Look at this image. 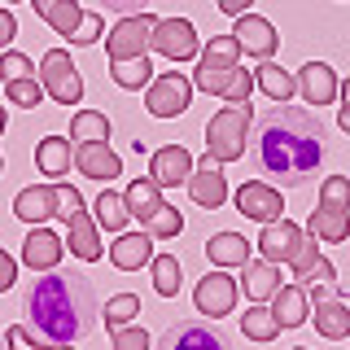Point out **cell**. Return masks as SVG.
Listing matches in <instances>:
<instances>
[{"instance_id": "cell-24", "label": "cell", "mask_w": 350, "mask_h": 350, "mask_svg": "<svg viewBox=\"0 0 350 350\" xmlns=\"http://www.w3.org/2000/svg\"><path fill=\"white\" fill-rule=\"evenodd\" d=\"M241 280H245V298L250 302H271V293L280 289V262H267V258H250L241 267Z\"/></svg>"}, {"instance_id": "cell-25", "label": "cell", "mask_w": 350, "mask_h": 350, "mask_svg": "<svg viewBox=\"0 0 350 350\" xmlns=\"http://www.w3.org/2000/svg\"><path fill=\"white\" fill-rule=\"evenodd\" d=\"M70 162H75V149H70L66 136H44L36 145V167H40V175H49V180L70 175Z\"/></svg>"}, {"instance_id": "cell-52", "label": "cell", "mask_w": 350, "mask_h": 350, "mask_svg": "<svg viewBox=\"0 0 350 350\" xmlns=\"http://www.w3.org/2000/svg\"><path fill=\"white\" fill-rule=\"evenodd\" d=\"M337 96H342V101H346V105H350V79H346V83H342V92H337Z\"/></svg>"}, {"instance_id": "cell-51", "label": "cell", "mask_w": 350, "mask_h": 350, "mask_svg": "<svg viewBox=\"0 0 350 350\" xmlns=\"http://www.w3.org/2000/svg\"><path fill=\"white\" fill-rule=\"evenodd\" d=\"M31 5H36V14L44 18V9H49V5H53V0H31Z\"/></svg>"}, {"instance_id": "cell-27", "label": "cell", "mask_w": 350, "mask_h": 350, "mask_svg": "<svg viewBox=\"0 0 350 350\" xmlns=\"http://www.w3.org/2000/svg\"><path fill=\"white\" fill-rule=\"evenodd\" d=\"M311 315H315V333L328 337V342H342V337H350V306H346V302L320 298Z\"/></svg>"}, {"instance_id": "cell-10", "label": "cell", "mask_w": 350, "mask_h": 350, "mask_svg": "<svg viewBox=\"0 0 350 350\" xmlns=\"http://www.w3.org/2000/svg\"><path fill=\"white\" fill-rule=\"evenodd\" d=\"M149 49L171 62H193L202 53V44H197V31L189 18H158V27L149 36Z\"/></svg>"}, {"instance_id": "cell-15", "label": "cell", "mask_w": 350, "mask_h": 350, "mask_svg": "<svg viewBox=\"0 0 350 350\" xmlns=\"http://www.w3.org/2000/svg\"><path fill=\"white\" fill-rule=\"evenodd\" d=\"M237 211L245 219H258V224H271V219L284 215V202H280V189H271L267 180H250L237 189Z\"/></svg>"}, {"instance_id": "cell-23", "label": "cell", "mask_w": 350, "mask_h": 350, "mask_svg": "<svg viewBox=\"0 0 350 350\" xmlns=\"http://www.w3.org/2000/svg\"><path fill=\"white\" fill-rule=\"evenodd\" d=\"M271 315L280 320V328H298L311 320V298H306V284H284L271 293Z\"/></svg>"}, {"instance_id": "cell-46", "label": "cell", "mask_w": 350, "mask_h": 350, "mask_svg": "<svg viewBox=\"0 0 350 350\" xmlns=\"http://www.w3.org/2000/svg\"><path fill=\"white\" fill-rule=\"evenodd\" d=\"M101 31H105V14H88L83 31H79V36H75L70 44H96V40H101Z\"/></svg>"}, {"instance_id": "cell-55", "label": "cell", "mask_w": 350, "mask_h": 350, "mask_svg": "<svg viewBox=\"0 0 350 350\" xmlns=\"http://www.w3.org/2000/svg\"><path fill=\"white\" fill-rule=\"evenodd\" d=\"M293 350H306V346H293Z\"/></svg>"}, {"instance_id": "cell-18", "label": "cell", "mask_w": 350, "mask_h": 350, "mask_svg": "<svg viewBox=\"0 0 350 350\" xmlns=\"http://www.w3.org/2000/svg\"><path fill=\"white\" fill-rule=\"evenodd\" d=\"M75 167H79L88 180H118L123 175V162H118V153L105 145V140H79L75 145Z\"/></svg>"}, {"instance_id": "cell-37", "label": "cell", "mask_w": 350, "mask_h": 350, "mask_svg": "<svg viewBox=\"0 0 350 350\" xmlns=\"http://www.w3.org/2000/svg\"><path fill=\"white\" fill-rule=\"evenodd\" d=\"M140 315V298L136 293H118V298L105 302V328H123Z\"/></svg>"}, {"instance_id": "cell-4", "label": "cell", "mask_w": 350, "mask_h": 350, "mask_svg": "<svg viewBox=\"0 0 350 350\" xmlns=\"http://www.w3.org/2000/svg\"><path fill=\"white\" fill-rule=\"evenodd\" d=\"M53 184H57V215L66 219V228H70V254L83 258V262H96L105 250H101V232H96L92 215L83 211V193L70 189L66 180H53Z\"/></svg>"}, {"instance_id": "cell-43", "label": "cell", "mask_w": 350, "mask_h": 350, "mask_svg": "<svg viewBox=\"0 0 350 350\" xmlns=\"http://www.w3.org/2000/svg\"><path fill=\"white\" fill-rule=\"evenodd\" d=\"M298 284H342V289H346V280H337V271H333V262H328V258H315L311 267L302 271Z\"/></svg>"}, {"instance_id": "cell-14", "label": "cell", "mask_w": 350, "mask_h": 350, "mask_svg": "<svg viewBox=\"0 0 350 350\" xmlns=\"http://www.w3.org/2000/svg\"><path fill=\"white\" fill-rule=\"evenodd\" d=\"M193 302H197V311L211 315V320L232 315V306H237V280L228 276V271H206L202 284H197V293H193Z\"/></svg>"}, {"instance_id": "cell-7", "label": "cell", "mask_w": 350, "mask_h": 350, "mask_svg": "<svg viewBox=\"0 0 350 350\" xmlns=\"http://www.w3.org/2000/svg\"><path fill=\"white\" fill-rule=\"evenodd\" d=\"M40 83H44V92H49L57 105H79V96H83L79 66L70 62V53H66V49L44 53V62H40Z\"/></svg>"}, {"instance_id": "cell-34", "label": "cell", "mask_w": 350, "mask_h": 350, "mask_svg": "<svg viewBox=\"0 0 350 350\" xmlns=\"http://www.w3.org/2000/svg\"><path fill=\"white\" fill-rule=\"evenodd\" d=\"M70 140L79 145V140H109V118L96 114V109H79V114L70 118Z\"/></svg>"}, {"instance_id": "cell-45", "label": "cell", "mask_w": 350, "mask_h": 350, "mask_svg": "<svg viewBox=\"0 0 350 350\" xmlns=\"http://www.w3.org/2000/svg\"><path fill=\"white\" fill-rule=\"evenodd\" d=\"M96 5L109 9V14H123V18H131V14H145L153 0H96Z\"/></svg>"}, {"instance_id": "cell-17", "label": "cell", "mask_w": 350, "mask_h": 350, "mask_svg": "<svg viewBox=\"0 0 350 350\" xmlns=\"http://www.w3.org/2000/svg\"><path fill=\"white\" fill-rule=\"evenodd\" d=\"M193 175V153L184 145H162L153 149L149 158V180L158 184V189H175V184H189Z\"/></svg>"}, {"instance_id": "cell-20", "label": "cell", "mask_w": 350, "mask_h": 350, "mask_svg": "<svg viewBox=\"0 0 350 350\" xmlns=\"http://www.w3.org/2000/svg\"><path fill=\"white\" fill-rule=\"evenodd\" d=\"M298 92H302V101H306V105H333V96L342 92V83H337L333 66H324V62H306L302 70H298Z\"/></svg>"}, {"instance_id": "cell-12", "label": "cell", "mask_w": 350, "mask_h": 350, "mask_svg": "<svg viewBox=\"0 0 350 350\" xmlns=\"http://www.w3.org/2000/svg\"><path fill=\"white\" fill-rule=\"evenodd\" d=\"M189 197L202 211H219L228 202V175H224V162H215L206 153L202 162H193V175H189Z\"/></svg>"}, {"instance_id": "cell-47", "label": "cell", "mask_w": 350, "mask_h": 350, "mask_svg": "<svg viewBox=\"0 0 350 350\" xmlns=\"http://www.w3.org/2000/svg\"><path fill=\"white\" fill-rule=\"evenodd\" d=\"M14 280H18V262L9 258L5 250H0V293H5V289H9V284H14Z\"/></svg>"}, {"instance_id": "cell-53", "label": "cell", "mask_w": 350, "mask_h": 350, "mask_svg": "<svg viewBox=\"0 0 350 350\" xmlns=\"http://www.w3.org/2000/svg\"><path fill=\"white\" fill-rule=\"evenodd\" d=\"M5 123H9V114H5V105H0V131H5Z\"/></svg>"}, {"instance_id": "cell-36", "label": "cell", "mask_w": 350, "mask_h": 350, "mask_svg": "<svg viewBox=\"0 0 350 350\" xmlns=\"http://www.w3.org/2000/svg\"><path fill=\"white\" fill-rule=\"evenodd\" d=\"M153 289L162 293V298H175L180 293V262H175L171 254H153Z\"/></svg>"}, {"instance_id": "cell-42", "label": "cell", "mask_w": 350, "mask_h": 350, "mask_svg": "<svg viewBox=\"0 0 350 350\" xmlns=\"http://www.w3.org/2000/svg\"><path fill=\"white\" fill-rule=\"evenodd\" d=\"M22 75H36V66L31 57H22V53H0V79H22Z\"/></svg>"}, {"instance_id": "cell-22", "label": "cell", "mask_w": 350, "mask_h": 350, "mask_svg": "<svg viewBox=\"0 0 350 350\" xmlns=\"http://www.w3.org/2000/svg\"><path fill=\"white\" fill-rule=\"evenodd\" d=\"M109 262L118 271H140L153 262V237L149 232H118V241L109 245Z\"/></svg>"}, {"instance_id": "cell-49", "label": "cell", "mask_w": 350, "mask_h": 350, "mask_svg": "<svg viewBox=\"0 0 350 350\" xmlns=\"http://www.w3.org/2000/svg\"><path fill=\"white\" fill-rule=\"evenodd\" d=\"M250 5H254V0H219V9H224L228 18H241V14H250Z\"/></svg>"}, {"instance_id": "cell-13", "label": "cell", "mask_w": 350, "mask_h": 350, "mask_svg": "<svg viewBox=\"0 0 350 350\" xmlns=\"http://www.w3.org/2000/svg\"><path fill=\"white\" fill-rule=\"evenodd\" d=\"M302 228L293 224V219H271V224H262V232H258V241L254 245L262 250V258L267 262H293V254H298V245H302Z\"/></svg>"}, {"instance_id": "cell-28", "label": "cell", "mask_w": 350, "mask_h": 350, "mask_svg": "<svg viewBox=\"0 0 350 350\" xmlns=\"http://www.w3.org/2000/svg\"><path fill=\"white\" fill-rule=\"evenodd\" d=\"M123 197H127V211H131V219H140V224H149V219L162 211V189L149 180V175H145V180H131Z\"/></svg>"}, {"instance_id": "cell-26", "label": "cell", "mask_w": 350, "mask_h": 350, "mask_svg": "<svg viewBox=\"0 0 350 350\" xmlns=\"http://www.w3.org/2000/svg\"><path fill=\"white\" fill-rule=\"evenodd\" d=\"M206 258H211L215 267H245L250 262V241L241 232H215L206 241Z\"/></svg>"}, {"instance_id": "cell-40", "label": "cell", "mask_w": 350, "mask_h": 350, "mask_svg": "<svg viewBox=\"0 0 350 350\" xmlns=\"http://www.w3.org/2000/svg\"><path fill=\"white\" fill-rule=\"evenodd\" d=\"M5 350H70V346H53V342H36L31 337V328L27 324H14L5 333Z\"/></svg>"}, {"instance_id": "cell-21", "label": "cell", "mask_w": 350, "mask_h": 350, "mask_svg": "<svg viewBox=\"0 0 350 350\" xmlns=\"http://www.w3.org/2000/svg\"><path fill=\"white\" fill-rule=\"evenodd\" d=\"M14 215L22 224H44L49 215H57V184H31L14 197Z\"/></svg>"}, {"instance_id": "cell-33", "label": "cell", "mask_w": 350, "mask_h": 350, "mask_svg": "<svg viewBox=\"0 0 350 350\" xmlns=\"http://www.w3.org/2000/svg\"><path fill=\"white\" fill-rule=\"evenodd\" d=\"M109 79L118 88H127V92H140L149 79H153V66L149 57H131V62H109Z\"/></svg>"}, {"instance_id": "cell-50", "label": "cell", "mask_w": 350, "mask_h": 350, "mask_svg": "<svg viewBox=\"0 0 350 350\" xmlns=\"http://www.w3.org/2000/svg\"><path fill=\"white\" fill-rule=\"evenodd\" d=\"M337 127H342L346 136H350V105H342V109H337Z\"/></svg>"}, {"instance_id": "cell-35", "label": "cell", "mask_w": 350, "mask_h": 350, "mask_svg": "<svg viewBox=\"0 0 350 350\" xmlns=\"http://www.w3.org/2000/svg\"><path fill=\"white\" fill-rule=\"evenodd\" d=\"M5 101H9V105H27V109H36V105L44 101V83L36 79V75L9 79V83H5Z\"/></svg>"}, {"instance_id": "cell-1", "label": "cell", "mask_w": 350, "mask_h": 350, "mask_svg": "<svg viewBox=\"0 0 350 350\" xmlns=\"http://www.w3.org/2000/svg\"><path fill=\"white\" fill-rule=\"evenodd\" d=\"M250 167L267 184L280 189H302L315 180L324 162V123L315 109L271 101L250 123Z\"/></svg>"}, {"instance_id": "cell-6", "label": "cell", "mask_w": 350, "mask_h": 350, "mask_svg": "<svg viewBox=\"0 0 350 350\" xmlns=\"http://www.w3.org/2000/svg\"><path fill=\"white\" fill-rule=\"evenodd\" d=\"M241 66V44L237 36H215L206 44L202 53H197V70H193V88H202V92H224L228 79L237 75Z\"/></svg>"}, {"instance_id": "cell-44", "label": "cell", "mask_w": 350, "mask_h": 350, "mask_svg": "<svg viewBox=\"0 0 350 350\" xmlns=\"http://www.w3.org/2000/svg\"><path fill=\"white\" fill-rule=\"evenodd\" d=\"M315 258H320V245H315V232H306L302 245H298V254H293V262H289V267H293V280H302V271L311 267Z\"/></svg>"}, {"instance_id": "cell-2", "label": "cell", "mask_w": 350, "mask_h": 350, "mask_svg": "<svg viewBox=\"0 0 350 350\" xmlns=\"http://www.w3.org/2000/svg\"><path fill=\"white\" fill-rule=\"evenodd\" d=\"M22 315H27V328L40 337V342L70 346V342H83V337L96 328L101 306H96V293H92V280L88 276L53 267L27 289Z\"/></svg>"}, {"instance_id": "cell-38", "label": "cell", "mask_w": 350, "mask_h": 350, "mask_svg": "<svg viewBox=\"0 0 350 350\" xmlns=\"http://www.w3.org/2000/svg\"><path fill=\"white\" fill-rule=\"evenodd\" d=\"M145 232H149L153 241H158V237H180V232H184V215L175 211V206L162 202V211H158V215H153L149 224H145Z\"/></svg>"}, {"instance_id": "cell-11", "label": "cell", "mask_w": 350, "mask_h": 350, "mask_svg": "<svg viewBox=\"0 0 350 350\" xmlns=\"http://www.w3.org/2000/svg\"><path fill=\"white\" fill-rule=\"evenodd\" d=\"M153 350H232L228 337L206 320H180L153 342Z\"/></svg>"}, {"instance_id": "cell-32", "label": "cell", "mask_w": 350, "mask_h": 350, "mask_svg": "<svg viewBox=\"0 0 350 350\" xmlns=\"http://www.w3.org/2000/svg\"><path fill=\"white\" fill-rule=\"evenodd\" d=\"M92 211H96V224H101L105 228V232H123V228H127V219H131V211H127V197L123 193H101V197H96V206H92Z\"/></svg>"}, {"instance_id": "cell-30", "label": "cell", "mask_w": 350, "mask_h": 350, "mask_svg": "<svg viewBox=\"0 0 350 350\" xmlns=\"http://www.w3.org/2000/svg\"><path fill=\"white\" fill-rule=\"evenodd\" d=\"M254 88H262L271 101H289V96L298 92V79H293L289 70H280V66L267 57V62H262L258 70H254Z\"/></svg>"}, {"instance_id": "cell-19", "label": "cell", "mask_w": 350, "mask_h": 350, "mask_svg": "<svg viewBox=\"0 0 350 350\" xmlns=\"http://www.w3.org/2000/svg\"><path fill=\"white\" fill-rule=\"evenodd\" d=\"M62 254H66V245L57 241V232H49V228L31 224L27 241H22V262H27L31 271H53V267L62 262Z\"/></svg>"}, {"instance_id": "cell-54", "label": "cell", "mask_w": 350, "mask_h": 350, "mask_svg": "<svg viewBox=\"0 0 350 350\" xmlns=\"http://www.w3.org/2000/svg\"><path fill=\"white\" fill-rule=\"evenodd\" d=\"M0 171H5V158H0Z\"/></svg>"}, {"instance_id": "cell-8", "label": "cell", "mask_w": 350, "mask_h": 350, "mask_svg": "<svg viewBox=\"0 0 350 350\" xmlns=\"http://www.w3.org/2000/svg\"><path fill=\"white\" fill-rule=\"evenodd\" d=\"M158 27V18L149 14H131V18H118V27L105 36V57L109 62H131V57H145L149 49V36Z\"/></svg>"}, {"instance_id": "cell-3", "label": "cell", "mask_w": 350, "mask_h": 350, "mask_svg": "<svg viewBox=\"0 0 350 350\" xmlns=\"http://www.w3.org/2000/svg\"><path fill=\"white\" fill-rule=\"evenodd\" d=\"M315 241L324 245H342L350 237V180L346 175H328L320 184V211H311V228Z\"/></svg>"}, {"instance_id": "cell-29", "label": "cell", "mask_w": 350, "mask_h": 350, "mask_svg": "<svg viewBox=\"0 0 350 350\" xmlns=\"http://www.w3.org/2000/svg\"><path fill=\"white\" fill-rule=\"evenodd\" d=\"M44 22H49L53 31H57L62 40H75L83 31V22H88V14L79 5H75V0H53L49 9H44Z\"/></svg>"}, {"instance_id": "cell-41", "label": "cell", "mask_w": 350, "mask_h": 350, "mask_svg": "<svg viewBox=\"0 0 350 350\" xmlns=\"http://www.w3.org/2000/svg\"><path fill=\"white\" fill-rule=\"evenodd\" d=\"M250 92H254V75H250V70H241V66H237V75L228 79V88H224L219 96H224L228 105H245V101H250Z\"/></svg>"}, {"instance_id": "cell-16", "label": "cell", "mask_w": 350, "mask_h": 350, "mask_svg": "<svg viewBox=\"0 0 350 350\" xmlns=\"http://www.w3.org/2000/svg\"><path fill=\"white\" fill-rule=\"evenodd\" d=\"M232 36H237V44H241V53H250V57H258V62H267L271 53L280 49L276 27H271L267 18H258V14H241L237 27H232Z\"/></svg>"}, {"instance_id": "cell-39", "label": "cell", "mask_w": 350, "mask_h": 350, "mask_svg": "<svg viewBox=\"0 0 350 350\" xmlns=\"http://www.w3.org/2000/svg\"><path fill=\"white\" fill-rule=\"evenodd\" d=\"M109 346L114 350H153V342H149V333L145 328H109Z\"/></svg>"}, {"instance_id": "cell-9", "label": "cell", "mask_w": 350, "mask_h": 350, "mask_svg": "<svg viewBox=\"0 0 350 350\" xmlns=\"http://www.w3.org/2000/svg\"><path fill=\"white\" fill-rule=\"evenodd\" d=\"M193 101V79H184L180 70H167L158 79H149V92H145V105L153 118H175L184 114Z\"/></svg>"}, {"instance_id": "cell-31", "label": "cell", "mask_w": 350, "mask_h": 350, "mask_svg": "<svg viewBox=\"0 0 350 350\" xmlns=\"http://www.w3.org/2000/svg\"><path fill=\"white\" fill-rule=\"evenodd\" d=\"M241 333H245L250 342H276V337H280V320L271 315V306L254 302V306H245V315H241Z\"/></svg>"}, {"instance_id": "cell-5", "label": "cell", "mask_w": 350, "mask_h": 350, "mask_svg": "<svg viewBox=\"0 0 350 350\" xmlns=\"http://www.w3.org/2000/svg\"><path fill=\"white\" fill-rule=\"evenodd\" d=\"M254 123V109L245 105H224L219 114L206 123V153L215 162H237L245 158V131Z\"/></svg>"}, {"instance_id": "cell-48", "label": "cell", "mask_w": 350, "mask_h": 350, "mask_svg": "<svg viewBox=\"0 0 350 350\" xmlns=\"http://www.w3.org/2000/svg\"><path fill=\"white\" fill-rule=\"evenodd\" d=\"M18 36V18L9 14V9H0V53H5V44Z\"/></svg>"}]
</instances>
